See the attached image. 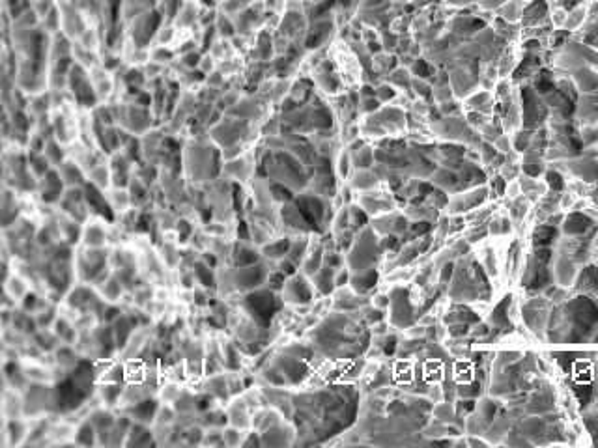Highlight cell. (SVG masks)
Listing matches in <instances>:
<instances>
[{"label": "cell", "instance_id": "obj_1", "mask_svg": "<svg viewBox=\"0 0 598 448\" xmlns=\"http://www.w3.org/2000/svg\"><path fill=\"white\" fill-rule=\"evenodd\" d=\"M359 391L353 385H329L294 394L296 444H326L358 422Z\"/></svg>", "mask_w": 598, "mask_h": 448}, {"label": "cell", "instance_id": "obj_2", "mask_svg": "<svg viewBox=\"0 0 598 448\" xmlns=\"http://www.w3.org/2000/svg\"><path fill=\"white\" fill-rule=\"evenodd\" d=\"M372 335L361 310H331L309 332V344L328 361H355L370 347Z\"/></svg>", "mask_w": 598, "mask_h": 448}, {"label": "cell", "instance_id": "obj_3", "mask_svg": "<svg viewBox=\"0 0 598 448\" xmlns=\"http://www.w3.org/2000/svg\"><path fill=\"white\" fill-rule=\"evenodd\" d=\"M447 296L455 303L488 301L492 297L490 276L473 256H462L455 264V275L447 286Z\"/></svg>", "mask_w": 598, "mask_h": 448}, {"label": "cell", "instance_id": "obj_4", "mask_svg": "<svg viewBox=\"0 0 598 448\" xmlns=\"http://www.w3.org/2000/svg\"><path fill=\"white\" fill-rule=\"evenodd\" d=\"M346 267L352 273H363L368 269H376L385 260V252L382 249V241L376 230L368 224L355 234L352 247L346 250Z\"/></svg>", "mask_w": 598, "mask_h": 448}, {"label": "cell", "instance_id": "obj_5", "mask_svg": "<svg viewBox=\"0 0 598 448\" xmlns=\"http://www.w3.org/2000/svg\"><path fill=\"white\" fill-rule=\"evenodd\" d=\"M241 308L258 323V325L270 329L277 314H281V306L284 305L281 293L262 286L258 290L241 296Z\"/></svg>", "mask_w": 598, "mask_h": 448}, {"label": "cell", "instance_id": "obj_6", "mask_svg": "<svg viewBox=\"0 0 598 448\" xmlns=\"http://www.w3.org/2000/svg\"><path fill=\"white\" fill-rule=\"evenodd\" d=\"M389 297H391V305L387 308V320L393 329L406 331L408 327L417 323L419 308L415 306L414 296H411V290L408 286H391Z\"/></svg>", "mask_w": 598, "mask_h": 448}, {"label": "cell", "instance_id": "obj_7", "mask_svg": "<svg viewBox=\"0 0 598 448\" xmlns=\"http://www.w3.org/2000/svg\"><path fill=\"white\" fill-rule=\"evenodd\" d=\"M270 262L260 260L253 265L245 267H232V280L238 293H249L253 290H258L262 286H266L267 275H270Z\"/></svg>", "mask_w": 598, "mask_h": 448}, {"label": "cell", "instance_id": "obj_8", "mask_svg": "<svg viewBox=\"0 0 598 448\" xmlns=\"http://www.w3.org/2000/svg\"><path fill=\"white\" fill-rule=\"evenodd\" d=\"M521 320L527 325V329L537 335L538 338L546 336L548 320H550V312H552V301L544 297H535L529 299L526 305L521 306Z\"/></svg>", "mask_w": 598, "mask_h": 448}, {"label": "cell", "instance_id": "obj_9", "mask_svg": "<svg viewBox=\"0 0 598 448\" xmlns=\"http://www.w3.org/2000/svg\"><path fill=\"white\" fill-rule=\"evenodd\" d=\"M314 296H316V290H314L311 279L307 275H303L301 271L288 276L287 284L281 291L284 305L290 306H311Z\"/></svg>", "mask_w": 598, "mask_h": 448}, {"label": "cell", "instance_id": "obj_10", "mask_svg": "<svg viewBox=\"0 0 598 448\" xmlns=\"http://www.w3.org/2000/svg\"><path fill=\"white\" fill-rule=\"evenodd\" d=\"M296 443L297 430L292 420H281L266 432H262V447H294Z\"/></svg>", "mask_w": 598, "mask_h": 448}, {"label": "cell", "instance_id": "obj_11", "mask_svg": "<svg viewBox=\"0 0 598 448\" xmlns=\"http://www.w3.org/2000/svg\"><path fill=\"white\" fill-rule=\"evenodd\" d=\"M31 430V418H6L4 428H2V447H25V441L28 437Z\"/></svg>", "mask_w": 598, "mask_h": 448}, {"label": "cell", "instance_id": "obj_12", "mask_svg": "<svg viewBox=\"0 0 598 448\" xmlns=\"http://www.w3.org/2000/svg\"><path fill=\"white\" fill-rule=\"evenodd\" d=\"M226 415H228V424L238 426L241 430L253 428V409L249 408V403L245 402L243 396L231 398L225 403Z\"/></svg>", "mask_w": 598, "mask_h": 448}, {"label": "cell", "instance_id": "obj_13", "mask_svg": "<svg viewBox=\"0 0 598 448\" xmlns=\"http://www.w3.org/2000/svg\"><path fill=\"white\" fill-rule=\"evenodd\" d=\"M370 226L376 230V234L380 237H384V235H399V237H402L409 230V220L406 215H384V217H376Z\"/></svg>", "mask_w": 598, "mask_h": 448}, {"label": "cell", "instance_id": "obj_14", "mask_svg": "<svg viewBox=\"0 0 598 448\" xmlns=\"http://www.w3.org/2000/svg\"><path fill=\"white\" fill-rule=\"evenodd\" d=\"M260 260H264V258H262L260 247H256L255 243H249V241H232V267H245V265H253Z\"/></svg>", "mask_w": 598, "mask_h": 448}, {"label": "cell", "instance_id": "obj_15", "mask_svg": "<svg viewBox=\"0 0 598 448\" xmlns=\"http://www.w3.org/2000/svg\"><path fill=\"white\" fill-rule=\"evenodd\" d=\"M552 411H555V396L552 387H537V391L526 400V413L529 415H546Z\"/></svg>", "mask_w": 598, "mask_h": 448}, {"label": "cell", "instance_id": "obj_16", "mask_svg": "<svg viewBox=\"0 0 598 448\" xmlns=\"http://www.w3.org/2000/svg\"><path fill=\"white\" fill-rule=\"evenodd\" d=\"M82 247H90V249H99V247H109V230L105 223L101 220H90L88 219L82 226L81 235Z\"/></svg>", "mask_w": 598, "mask_h": 448}, {"label": "cell", "instance_id": "obj_17", "mask_svg": "<svg viewBox=\"0 0 598 448\" xmlns=\"http://www.w3.org/2000/svg\"><path fill=\"white\" fill-rule=\"evenodd\" d=\"M512 296L503 297L496 306L494 310L488 316V323H490L492 331L494 332H503V331H512V316H511V306H512Z\"/></svg>", "mask_w": 598, "mask_h": 448}, {"label": "cell", "instance_id": "obj_18", "mask_svg": "<svg viewBox=\"0 0 598 448\" xmlns=\"http://www.w3.org/2000/svg\"><path fill=\"white\" fill-rule=\"evenodd\" d=\"M159 403H161V400H159L157 396H152V398L143 400V402L135 403L133 408L126 409V411H122V413H128L129 417L133 418L135 422H143V424L154 426L155 413H157Z\"/></svg>", "mask_w": 598, "mask_h": 448}, {"label": "cell", "instance_id": "obj_19", "mask_svg": "<svg viewBox=\"0 0 598 448\" xmlns=\"http://www.w3.org/2000/svg\"><path fill=\"white\" fill-rule=\"evenodd\" d=\"M202 391L211 394L219 403L225 405L231 400V391H228V381H226V372L214 374V376H206L202 381Z\"/></svg>", "mask_w": 598, "mask_h": 448}, {"label": "cell", "instance_id": "obj_20", "mask_svg": "<svg viewBox=\"0 0 598 448\" xmlns=\"http://www.w3.org/2000/svg\"><path fill=\"white\" fill-rule=\"evenodd\" d=\"M380 279H382V275H380L378 267H376V269L363 271V273H352V276H350V288H352L355 293H359V296H370L374 288L380 284Z\"/></svg>", "mask_w": 598, "mask_h": 448}, {"label": "cell", "instance_id": "obj_21", "mask_svg": "<svg viewBox=\"0 0 598 448\" xmlns=\"http://www.w3.org/2000/svg\"><path fill=\"white\" fill-rule=\"evenodd\" d=\"M2 415L6 418H19L25 417V400H23V392L16 391V388L6 387L4 394H2Z\"/></svg>", "mask_w": 598, "mask_h": 448}, {"label": "cell", "instance_id": "obj_22", "mask_svg": "<svg viewBox=\"0 0 598 448\" xmlns=\"http://www.w3.org/2000/svg\"><path fill=\"white\" fill-rule=\"evenodd\" d=\"M335 275H337V269L323 264L322 267H320V269L311 276V282H312V286H314L316 293H320L322 297H331L333 291L337 290Z\"/></svg>", "mask_w": 598, "mask_h": 448}, {"label": "cell", "instance_id": "obj_23", "mask_svg": "<svg viewBox=\"0 0 598 448\" xmlns=\"http://www.w3.org/2000/svg\"><path fill=\"white\" fill-rule=\"evenodd\" d=\"M43 187H41V200L45 204H55V202H60L62 196H64V179L58 172L55 170H49V172L43 176Z\"/></svg>", "mask_w": 598, "mask_h": 448}, {"label": "cell", "instance_id": "obj_24", "mask_svg": "<svg viewBox=\"0 0 598 448\" xmlns=\"http://www.w3.org/2000/svg\"><path fill=\"white\" fill-rule=\"evenodd\" d=\"M574 290L576 293H585V296L598 293V265H583L574 282Z\"/></svg>", "mask_w": 598, "mask_h": 448}, {"label": "cell", "instance_id": "obj_25", "mask_svg": "<svg viewBox=\"0 0 598 448\" xmlns=\"http://www.w3.org/2000/svg\"><path fill=\"white\" fill-rule=\"evenodd\" d=\"M126 447H157L155 443L154 428L150 424L135 422L131 424V430L126 439Z\"/></svg>", "mask_w": 598, "mask_h": 448}, {"label": "cell", "instance_id": "obj_26", "mask_svg": "<svg viewBox=\"0 0 598 448\" xmlns=\"http://www.w3.org/2000/svg\"><path fill=\"white\" fill-rule=\"evenodd\" d=\"M594 228V220L591 217H587L585 213H578L574 211L565 219L563 223V234L570 235V237H576V235H585L591 234V230Z\"/></svg>", "mask_w": 598, "mask_h": 448}, {"label": "cell", "instance_id": "obj_27", "mask_svg": "<svg viewBox=\"0 0 598 448\" xmlns=\"http://www.w3.org/2000/svg\"><path fill=\"white\" fill-rule=\"evenodd\" d=\"M290 245H292V237H288V235L275 237V240H271L270 243L264 245V247H260L262 258H264L266 262H270V264H277V262L282 260V258H287L288 250H290Z\"/></svg>", "mask_w": 598, "mask_h": 448}, {"label": "cell", "instance_id": "obj_28", "mask_svg": "<svg viewBox=\"0 0 598 448\" xmlns=\"http://www.w3.org/2000/svg\"><path fill=\"white\" fill-rule=\"evenodd\" d=\"M123 385H126V383H97L96 394L97 398L101 400V403L105 408L118 409L120 400H122Z\"/></svg>", "mask_w": 598, "mask_h": 448}, {"label": "cell", "instance_id": "obj_29", "mask_svg": "<svg viewBox=\"0 0 598 448\" xmlns=\"http://www.w3.org/2000/svg\"><path fill=\"white\" fill-rule=\"evenodd\" d=\"M97 291H99V296H101L103 301H107V303H120V301L123 299V296H126L128 288H126V284L120 280V276L113 271V275L109 276V279L97 288Z\"/></svg>", "mask_w": 598, "mask_h": 448}, {"label": "cell", "instance_id": "obj_30", "mask_svg": "<svg viewBox=\"0 0 598 448\" xmlns=\"http://www.w3.org/2000/svg\"><path fill=\"white\" fill-rule=\"evenodd\" d=\"M559 237V230L558 226L553 224L542 223L538 226H535L531 234V245L533 249H538V247H552Z\"/></svg>", "mask_w": 598, "mask_h": 448}, {"label": "cell", "instance_id": "obj_31", "mask_svg": "<svg viewBox=\"0 0 598 448\" xmlns=\"http://www.w3.org/2000/svg\"><path fill=\"white\" fill-rule=\"evenodd\" d=\"M193 273L194 279H196V284L210 291L217 290V269L210 267V265L204 264V262L199 258L193 265Z\"/></svg>", "mask_w": 598, "mask_h": 448}, {"label": "cell", "instance_id": "obj_32", "mask_svg": "<svg viewBox=\"0 0 598 448\" xmlns=\"http://www.w3.org/2000/svg\"><path fill=\"white\" fill-rule=\"evenodd\" d=\"M73 443L77 444V447H96L97 430L90 418H84L82 422L77 424L75 435H73Z\"/></svg>", "mask_w": 598, "mask_h": 448}, {"label": "cell", "instance_id": "obj_33", "mask_svg": "<svg viewBox=\"0 0 598 448\" xmlns=\"http://www.w3.org/2000/svg\"><path fill=\"white\" fill-rule=\"evenodd\" d=\"M200 424L204 428H225L228 424V415L223 403L215 405V408L208 409V411L200 413Z\"/></svg>", "mask_w": 598, "mask_h": 448}, {"label": "cell", "instance_id": "obj_34", "mask_svg": "<svg viewBox=\"0 0 598 448\" xmlns=\"http://www.w3.org/2000/svg\"><path fill=\"white\" fill-rule=\"evenodd\" d=\"M31 338L36 342L43 353H55V352H57V347L62 344V340L58 338L57 332L52 331V327H47V329H38V331L34 332Z\"/></svg>", "mask_w": 598, "mask_h": 448}, {"label": "cell", "instance_id": "obj_35", "mask_svg": "<svg viewBox=\"0 0 598 448\" xmlns=\"http://www.w3.org/2000/svg\"><path fill=\"white\" fill-rule=\"evenodd\" d=\"M31 290V280L25 279V276L19 275V273H16V271H13V275H11L10 279L4 280V291H8L11 297H16L19 303Z\"/></svg>", "mask_w": 598, "mask_h": 448}, {"label": "cell", "instance_id": "obj_36", "mask_svg": "<svg viewBox=\"0 0 598 448\" xmlns=\"http://www.w3.org/2000/svg\"><path fill=\"white\" fill-rule=\"evenodd\" d=\"M184 388H185V385L182 381H178V379H167V381L159 385L157 398L161 400V402L174 403L179 396H182Z\"/></svg>", "mask_w": 598, "mask_h": 448}, {"label": "cell", "instance_id": "obj_37", "mask_svg": "<svg viewBox=\"0 0 598 448\" xmlns=\"http://www.w3.org/2000/svg\"><path fill=\"white\" fill-rule=\"evenodd\" d=\"M432 417L436 420H440L443 424H455L456 422V405L453 402L441 400V402L434 403L432 408Z\"/></svg>", "mask_w": 598, "mask_h": 448}, {"label": "cell", "instance_id": "obj_38", "mask_svg": "<svg viewBox=\"0 0 598 448\" xmlns=\"http://www.w3.org/2000/svg\"><path fill=\"white\" fill-rule=\"evenodd\" d=\"M176 418H178V411L174 408L172 403L161 402L157 408V413H155V422L154 424H163V426H170V424H176Z\"/></svg>", "mask_w": 598, "mask_h": 448}, {"label": "cell", "instance_id": "obj_39", "mask_svg": "<svg viewBox=\"0 0 598 448\" xmlns=\"http://www.w3.org/2000/svg\"><path fill=\"white\" fill-rule=\"evenodd\" d=\"M247 430H241L238 426H232V424H226L223 428V437H225V447L236 448L241 447L243 443V437H245Z\"/></svg>", "mask_w": 598, "mask_h": 448}, {"label": "cell", "instance_id": "obj_40", "mask_svg": "<svg viewBox=\"0 0 598 448\" xmlns=\"http://www.w3.org/2000/svg\"><path fill=\"white\" fill-rule=\"evenodd\" d=\"M482 394V385L479 381H464V383H458L456 385V396L458 398H473V400H477V398L481 396Z\"/></svg>", "mask_w": 598, "mask_h": 448}, {"label": "cell", "instance_id": "obj_41", "mask_svg": "<svg viewBox=\"0 0 598 448\" xmlns=\"http://www.w3.org/2000/svg\"><path fill=\"white\" fill-rule=\"evenodd\" d=\"M206 428L202 424H193L189 428L184 430V444L187 447H194V444H202V439H204Z\"/></svg>", "mask_w": 598, "mask_h": 448}, {"label": "cell", "instance_id": "obj_42", "mask_svg": "<svg viewBox=\"0 0 598 448\" xmlns=\"http://www.w3.org/2000/svg\"><path fill=\"white\" fill-rule=\"evenodd\" d=\"M287 279H288V276L284 275L282 271H279L277 267H273V269L270 271V275H267L266 288L277 291V293H281L282 288H284V284H287Z\"/></svg>", "mask_w": 598, "mask_h": 448}, {"label": "cell", "instance_id": "obj_43", "mask_svg": "<svg viewBox=\"0 0 598 448\" xmlns=\"http://www.w3.org/2000/svg\"><path fill=\"white\" fill-rule=\"evenodd\" d=\"M202 447H225L223 428H206Z\"/></svg>", "mask_w": 598, "mask_h": 448}, {"label": "cell", "instance_id": "obj_44", "mask_svg": "<svg viewBox=\"0 0 598 448\" xmlns=\"http://www.w3.org/2000/svg\"><path fill=\"white\" fill-rule=\"evenodd\" d=\"M202 232L210 237H226L228 235V223L215 220V223H206L202 226Z\"/></svg>", "mask_w": 598, "mask_h": 448}, {"label": "cell", "instance_id": "obj_45", "mask_svg": "<svg viewBox=\"0 0 598 448\" xmlns=\"http://www.w3.org/2000/svg\"><path fill=\"white\" fill-rule=\"evenodd\" d=\"M482 262L481 265L485 267V271L488 273V276H497L499 269H497V254L494 252V249H486L482 252Z\"/></svg>", "mask_w": 598, "mask_h": 448}, {"label": "cell", "instance_id": "obj_46", "mask_svg": "<svg viewBox=\"0 0 598 448\" xmlns=\"http://www.w3.org/2000/svg\"><path fill=\"white\" fill-rule=\"evenodd\" d=\"M471 327H473V325H470V323H462V321H456V323H450V325H447V335H449L450 338H465V336H470Z\"/></svg>", "mask_w": 598, "mask_h": 448}, {"label": "cell", "instance_id": "obj_47", "mask_svg": "<svg viewBox=\"0 0 598 448\" xmlns=\"http://www.w3.org/2000/svg\"><path fill=\"white\" fill-rule=\"evenodd\" d=\"M455 264L456 260H449L440 265V286H445V288L449 286L453 275H455Z\"/></svg>", "mask_w": 598, "mask_h": 448}, {"label": "cell", "instance_id": "obj_48", "mask_svg": "<svg viewBox=\"0 0 598 448\" xmlns=\"http://www.w3.org/2000/svg\"><path fill=\"white\" fill-rule=\"evenodd\" d=\"M511 223L506 219H497L492 224H488V234L492 235H502V234H511Z\"/></svg>", "mask_w": 598, "mask_h": 448}, {"label": "cell", "instance_id": "obj_49", "mask_svg": "<svg viewBox=\"0 0 598 448\" xmlns=\"http://www.w3.org/2000/svg\"><path fill=\"white\" fill-rule=\"evenodd\" d=\"M370 305L376 306V308H382V310H387L389 305H391L389 291H378V293L370 296Z\"/></svg>", "mask_w": 598, "mask_h": 448}, {"label": "cell", "instance_id": "obj_50", "mask_svg": "<svg viewBox=\"0 0 598 448\" xmlns=\"http://www.w3.org/2000/svg\"><path fill=\"white\" fill-rule=\"evenodd\" d=\"M275 267L279 271H282V273H284V275H287V276L296 275L297 271H299V265L294 264V262H292L290 258H282V260H279L275 264Z\"/></svg>", "mask_w": 598, "mask_h": 448}, {"label": "cell", "instance_id": "obj_51", "mask_svg": "<svg viewBox=\"0 0 598 448\" xmlns=\"http://www.w3.org/2000/svg\"><path fill=\"white\" fill-rule=\"evenodd\" d=\"M546 181H548V187L553 189V191H561L563 185H565L561 174H558V172H548Z\"/></svg>", "mask_w": 598, "mask_h": 448}, {"label": "cell", "instance_id": "obj_52", "mask_svg": "<svg viewBox=\"0 0 598 448\" xmlns=\"http://www.w3.org/2000/svg\"><path fill=\"white\" fill-rule=\"evenodd\" d=\"M486 235H488V226H482L481 224V228H475V232H471L467 241H470V243H477V241H481Z\"/></svg>", "mask_w": 598, "mask_h": 448}, {"label": "cell", "instance_id": "obj_53", "mask_svg": "<svg viewBox=\"0 0 598 448\" xmlns=\"http://www.w3.org/2000/svg\"><path fill=\"white\" fill-rule=\"evenodd\" d=\"M415 72L419 73V77H428V67H426V64L423 60H417V64H415Z\"/></svg>", "mask_w": 598, "mask_h": 448}]
</instances>
